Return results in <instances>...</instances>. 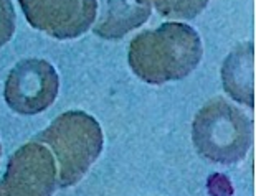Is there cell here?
<instances>
[{"instance_id":"obj_1","label":"cell","mask_w":256,"mask_h":196,"mask_svg":"<svg viewBox=\"0 0 256 196\" xmlns=\"http://www.w3.org/2000/svg\"><path fill=\"white\" fill-rule=\"evenodd\" d=\"M202 54L200 35L192 26L167 21L132 38L128 61L134 74L144 83L164 84L187 78L198 66Z\"/></svg>"},{"instance_id":"obj_2","label":"cell","mask_w":256,"mask_h":196,"mask_svg":"<svg viewBox=\"0 0 256 196\" xmlns=\"http://www.w3.org/2000/svg\"><path fill=\"white\" fill-rule=\"evenodd\" d=\"M35 140L48 145L55 154L60 188L78 183L101 155L104 144L100 122L83 111H68L58 116Z\"/></svg>"},{"instance_id":"obj_3","label":"cell","mask_w":256,"mask_h":196,"mask_svg":"<svg viewBox=\"0 0 256 196\" xmlns=\"http://www.w3.org/2000/svg\"><path fill=\"white\" fill-rule=\"evenodd\" d=\"M192 142L204 159L233 165L246 157L253 144V122L238 107L215 97L195 116Z\"/></svg>"},{"instance_id":"obj_4","label":"cell","mask_w":256,"mask_h":196,"mask_svg":"<svg viewBox=\"0 0 256 196\" xmlns=\"http://www.w3.org/2000/svg\"><path fill=\"white\" fill-rule=\"evenodd\" d=\"M60 91L56 69L46 59H22L8 73L4 97L8 107L22 116H35L55 102Z\"/></svg>"},{"instance_id":"obj_5","label":"cell","mask_w":256,"mask_h":196,"mask_svg":"<svg viewBox=\"0 0 256 196\" xmlns=\"http://www.w3.org/2000/svg\"><path fill=\"white\" fill-rule=\"evenodd\" d=\"M55 187V159L35 140L22 145L10 157L7 172L0 180V196H52Z\"/></svg>"},{"instance_id":"obj_6","label":"cell","mask_w":256,"mask_h":196,"mask_svg":"<svg viewBox=\"0 0 256 196\" xmlns=\"http://www.w3.org/2000/svg\"><path fill=\"white\" fill-rule=\"evenodd\" d=\"M26 21L56 40H72L91 28L98 0H18Z\"/></svg>"},{"instance_id":"obj_7","label":"cell","mask_w":256,"mask_h":196,"mask_svg":"<svg viewBox=\"0 0 256 196\" xmlns=\"http://www.w3.org/2000/svg\"><path fill=\"white\" fill-rule=\"evenodd\" d=\"M223 89L230 97L254 107V45L242 43L226 56L222 66Z\"/></svg>"},{"instance_id":"obj_8","label":"cell","mask_w":256,"mask_h":196,"mask_svg":"<svg viewBox=\"0 0 256 196\" xmlns=\"http://www.w3.org/2000/svg\"><path fill=\"white\" fill-rule=\"evenodd\" d=\"M106 12L92 26L94 35L102 40H121L130 30L146 23L150 17V8L136 3L134 0H104Z\"/></svg>"},{"instance_id":"obj_9","label":"cell","mask_w":256,"mask_h":196,"mask_svg":"<svg viewBox=\"0 0 256 196\" xmlns=\"http://www.w3.org/2000/svg\"><path fill=\"white\" fill-rule=\"evenodd\" d=\"M134 2L149 8L154 7L162 17L190 20L204 12L208 0H134Z\"/></svg>"},{"instance_id":"obj_10","label":"cell","mask_w":256,"mask_h":196,"mask_svg":"<svg viewBox=\"0 0 256 196\" xmlns=\"http://www.w3.org/2000/svg\"><path fill=\"white\" fill-rule=\"evenodd\" d=\"M15 31V8L10 0H0V48L8 43Z\"/></svg>"},{"instance_id":"obj_11","label":"cell","mask_w":256,"mask_h":196,"mask_svg":"<svg viewBox=\"0 0 256 196\" xmlns=\"http://www.w3.org/2000/svg\"><path fill=\"white\" fill-rule=\"evenodd\" d=\"M0 157H2V145H0Z\"/></svg>"}]
</instances>
